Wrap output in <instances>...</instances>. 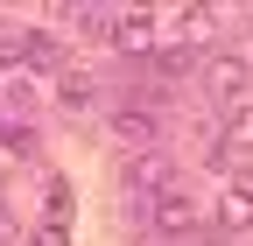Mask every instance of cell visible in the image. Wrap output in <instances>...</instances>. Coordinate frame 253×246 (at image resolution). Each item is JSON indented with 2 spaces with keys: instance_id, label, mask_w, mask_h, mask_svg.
Wrapping results in <instances>:
<instances>
[{
  "instance_id": "obj_5",
  "label": "cell",
  "mask_w": 253,
  "mask_h": 246,
  "mask_svg": "<svg viewBox=\"0 0 253 246\" xmlns=\"http://www.w3.org/2000/svg\"><path fill=\"white\" fill-rule=\"evenodd\" d=\"M204 225H211V232H225V239H232V232H253V183H225Z\"/></svg>"
},
{
  "instance_id": "obj_2",
  "label": "cell",
  "mask_w": 253,
  "mask_h": 246,
  "mask_svg": "<svg viewBox=\"0 0 253 246\" xmlns=\"http://www.w3.org/2000/svg\"><path fill=\"white\" fill-rule=\"evenodd\" d=\"M106 127H113L126 148H141V155H148V148L162 141V113H155L148 99H134V106H113V113H106Z\"/></svg>"
},
{
  "instance_id": "obj_10",
  "label": "cell",
  "mask_w": 253,
  "mask_h": 246,
  "mask_svg": "<svg viewBox=\"0 0 253 246\" xmlns=\"http://www.w3.org/2000/svg\"><path fill=\"white\" fill-rule=\"evenodd\" d=\"M0 64H28V28H0Z\"/></svg>"
},
{
  "instance_id": "obj_13",
  "label": "cell",
  "mask_w": 253,
  "mask_h": 246,
  "mask_svg": "<svg viewBox=\"0 0 253 246\" xmlns=\"http://www.w3.org/2000/svg\"><path fill=\"white\" fill-rule=\"evenodd\" d=\"M0 246H14V225H7V211H0Z\"/></svg>"
},
{
  "instance_id": "obj_7",
  "label": "cell",
  "mask_w": 253,
  "mask_h": 246,
  "mask_svg": "<svg viewBox=\"0 0 253 246\" xmlns=\"http://www.w3.org/2000/svg\"><path fill=\"white\" fill-rule=\"evenodd\" d=\"M56 106H71V113L99 106V84H91V78H78V71H63V78H56Z\"/></svg>"
},
{
  "instance_id": "obj_12",
  "label": "cell",
  "mask_w": 253,
  "mask_h": 246,
  "mask_svg": "<svg viewBox=\"0 0 253 246\" xmlns=\"http://www.w3.org/2000/svg\"><path fill=\"white\" fill-rule=\"evenodd\" d=\"M21 246H71V225H49V218H42L36 232H28V239H21Z\"/></svg>"
},
{
  "instance_id": "obj_1",
  "label": "cell",
  "mask_w": 253,
  "mask_h": 246,
  "mask_svg": "<svg viewBox=\"0 0 253 246\" xmlns=\"http://www.w3.org/2000/svg\"><path fill=\"white\" fill-rule=\"evenodd\" d=\"M148 225L162 232V239H183V232H197V225H204V204L190 197L183 183H169V190H162V197L148 204Z\"/></svg>"
},
{
  "instance_id": "obj_4",
  "label": "cell",
  "mask_w": 253,
  "mask_h": 246,
  "mask_svg": "<svg viewBox=\"0 0 253 246\" xmlns=\"http://www.w3.org/2000/svg\"><path fill=\"white\" fill-rule=\"evenodd\" d=\"M155 42H162V21H155L148 7H120V14H113V49H126V56H155Z\"/></svg>"
},
{
  "instance_id": "obj_9",
  "label": "cell",
  "mask_w": 253,
  "mask_h": 246,
  "mask_svg": "<svg viewBox=\"0 0 253 246\" xmlns=\"http://www.w3.org/2000/svg\"><path fill=\"white\" fill-rule=\"evenodd\" d=\"M0 148L7 155H36V127L28 120H0Z\"/></svg>"
},
{
  "instance_id": "obj_8",
  "label": "cell",
  "mask_w": 253,
  "mask_h": 246,
  "mask_svg": "<svg viewBox=\"0 0 253 246\" xmlns=\"http://www.w3.org/2000/svg\"><path fill=\"white\" fill-rule=\"evenodd\" d=\"M190 64H197V49H190V42H155V71H162V78H183Z\"/></svg>"
},
{
  "instance_id": "obj_3",
  "label": "cell",
  "mask_w": 253,
  "mask_h": 246,
  "mask_svg": "<svg viewBox=\"0 0 253 246\" xmlns=\"http://www.w3.org/2000/svg\"><path fill=\"white\" fill-rule=\"evenodd\" d=\"M204 91L232 113V106H246V99H253V71L239 64V56H211V64H204Z\"/></svg>"
},
{
  "instance_id": "obj_11",
  "label": "cell",
  "mask_w": 253,
  "mask_h": 246,
  "mask_svg": "<svg viewBox=\"0 0 253 246\" xmlns=\"http://www.w3.org/2000/svg\"><path fill=\"white\" fill-rule=\"evenodd\" d=\"M78 28H84V36H106V42H113V14H106V7H78Z\"/></svg>"
},
{
  "instance_id": "obj_6",
  "label": "cell",
  "mask_w": 253,
  "mask_h": 246,
  "mask_svg": "<svg viewBox=\"0 0 253 246\" xmlns=\"http://www.w3.org/2000/svg\"><path fill=\"white\" fill-rule=\"evenodd\" d=\"M225 155H253V99L225 113Z\"/></svg>"
}]
</instances>
